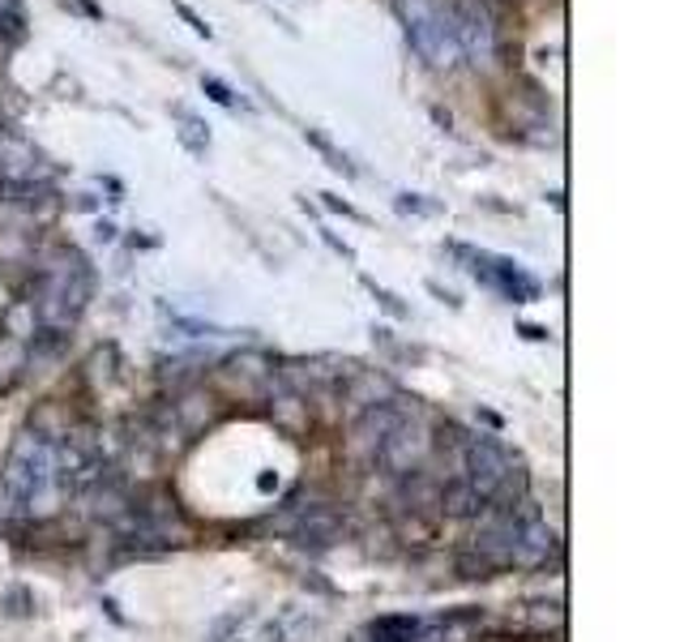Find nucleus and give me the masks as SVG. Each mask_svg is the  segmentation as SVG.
<instances>
[{"mask_svg":"<svg viewBox=\"0 0 684 642\" xmlns=\"http://www.w3.org/2000/svg\"><path fill=\"white\" fill-rule=\"evenodd\" d=\"M394 394H398L394 381L385 373H377V368H351V377L342 381V399H346L351 416H359V412H368L377 403H390Z\"/></svg>","mask_w":684,"mask_h":642,"instance_id":"nucleus-7","label":"nucleus"},{"mask_svg":"<svg viewBox=\"0 0 684 642\" xmlns=\"http://www.w3.org/2000/svg\"><path fill=\"white\" fill-rule=\"evenodd\" d=\"M454 570L463 574V578H471V582H476V578H492V574H501L492 562H487V557H479V553H471V549H463V553H458V566H454Z\"/></svg>","mask_w":684,"mask_h":642,"instance_id":"nucleus-17","label":"nucleus"},{"mask_svg":"<svg viewBox=\"0 0 684 642\" xmlns=\"http://www.w3.org/2000/svg\"><path fill=\"white\" fill-rule=\"evenodd\" d=\"M0 335H9V339H17V343H30V339L39 335L35 304H30V300H17V304H9V309L0 313Z\"/></svg>","mask_w":684,"mask_h":642,"instance_id":"nucleus-12","label":"nucleus"},{"mask_svg":"<svg viewBox=\"0 0 684 642\" xmlns=\"http://www.w3.org/2000/svg\"><path fill=\"white\" fill-rule=\"evenodd\" d=\"M483 509H487V501L479 498L463 476L441 480V514H445V518H454V523H476Z\"/></svg>","mask_w":684,"mask_h":642,"instance_id":"nucleus-9","label":"nucleus"},{"mask_svg":"<svg viewBox=\"0 0 684 642\" xmlns=\"http://www.w3.org/2000/svg\"><path fill=\"white\" fill-rule=\"evenodd\" d=\"M172 412H176L180 432H189V437H202L205 428H210V420H214V403H210V394H205L202 386L180 390V403Z\"/></svg>","mask_w":684,"mask_h":642,"instance_id":"nucleus-10","label":"nucleus"},{"mask_svg":"<svg viewBox=\"0 0 684 642\" xmlns=\"http://www.w3.org/2000/svg\"><path fill=\"white\" fill-rule=\"evenodd\" d=\"M432 454V428L428 420H398V428L381 441L377 463L385 467V476H407V471H423Z\"/></svg>","mask_w":684,"mask_h":642,"instance_id":"nucleus-2","label":"nucleus"},{"mask_svg":"<svg viewBox=\"0 0 684 642\" xmlns=\"http://www.w3.org/2000/svg\"><path fill=\"white\" fill-rule=\"evenodd\" d=\"M68 425H73V416H68L61 403H43V407L30 416V428H26V432H35V437H43V441L56 445L68 432Z\"/></svg>","mask_w":684,"mask_h":642,"instance_id":"nucleus-13","label":"nucleus"},{"mask_svg":"<svg viewBox=\"0 0 684 642\" xmlns=\"http://www.w3.org/2000/svg\"><path fill=\"white\" fill-rule=\"evenodd\" d=\"M262 394H266V403H270V420L282 432H300V428L308 425V403L300 399V394H291L282 381H278V373H270L266 381H262Z\"/></svg>","mask_w":684,"mask_h":642,"instance_id":"nucleus-8","label":"nucleus"},{"mask_svg":"<svg viewBox=\"0 0 684 642\" xmlns=\"http://www.w3.org/2000/svg\"><path fill=\"white\" fill-rule=\"evenodd\" d=\"M419 634H423V621H415V617H377L368 626V639L377 642H415Z\"/></svg>","mask_w":684,"mask_h":642,"instance_id":"nucleus-14","label":"nucleus"},{"mask_svg":"<svg viewBox=\"0 0 684 642\" xmlns=\"http://www.w3.org/2000/svg\"><path fill=\"white\" fill-rule=\"evenodd\" d=\"M304 138H308V142H313L317 150H321V154H326V159H330V167H334V172H342V176H355V163H351V159H346V154H342L339 146L330 142L326 134H317V129H304Z\"/></svg>","mask_w":684,"mask_h":642,"instance_id":"nucleus-15","label":"nucleus"},{"mask_svg":"<svg viewBox=\"0 0 684 642\" xmlns=\"http://www.w3.org/2000/svg\"><path fill=\"white\" fill-rule=\"evenodd\" d=\"M17 368H26V343H17V339L0 335V373H4V377H13Z\"/></svg>","mask_w":684,"mask_h":642,"instance_id":"nucleus-16","label":"nucleus"},{"mask_svg":"<svg viewBox=\"0 0 684 642\" xmlns=\"http://www.w3.org/2000/svg\"><path fill=\"white\" fill-rule=\"evenodd\" d=\"M202 90H205V95H210V99H214V103H223V108H244V99H236V90H231L227 81H218V77H210V73H205V77H202Z\"/></svg>","mask_w":684,"mask_h":642,"instance_id":"nucleus-19","label":"nucleus"},{"mask_svg":"<svg viewBox=\"0 0 684 642\" xmlns=\"http://www.w3.org/2000/svg\"><path fill=\"white\" fill-rule=\"evenodd\" d=\"M99 240H116V227H112V223H99Z\"/></svg>","mask_w":684,"mask_h":642,"instance_id":"nucleus-22","label":"nucleus"},{"mask_svg":"<svg viewBox=\"0 0 684 642\" xmlns=\"http://www.w3.org/2000/svg\"><path fill=\"white\" fill-rule=\"evenodd\" d=\"M514 467V458H509V450L505 445H496L492 437H471L467 441V454H463V480L476 489L479 498L487 501L496 493V484L505 480V471Z\"/></svg>","mask_w":684,"mask_h":642,"instance_id":"nucleus-4","label":"nucleus"},{"mask_svg":"<svg viewBox=\"0 0 684 642\" xmlns=\"http://www.w3.org/2000/svg\"><path fill=\"white\" fill-rule=\"evenodd\" d=\"M454 35H458V52L476 56V61H487L492 48H496L492 17L479 0H454Z\"/></svg>","mask_w":684,"mask_h":642,"instance_id":"nucleus-5","label":"nucleus"},{"mask_svg":"<svg viewBox=\"0 0 684 642\" xmlns=\"http://www.w3.org/2000/svg\"><path fill=\"white\" fill-rule=\"evenodd\" d=\"M180 121H185V129H180V142L189 146L193 154L210 150V134L202 129V121H198V116H189V112H180Z\"/></svg>","mask_w":684,"mask_h":642,"instance_id":"nucleus-18","label":"nucleus"},{"mask_svg":"<svg viewBox=\"0 0 684 642\" xmlns=\"http://www.w3.org/2000/svg\"><path fill=\"white\" fill-rule=\"evenodd\" d=\"M403 420V412H398V403L390 399V403H377V407H368V412H359V416H351L346 420V458H355V463H377V450H381V441L398 428Z\"/></svg>","mask_w":684,"mask_h":642,"instance_id":"nucleus-3","label":"nucleus"},{"mask_svg":"<svg viewBox=\"0 0 684 642\" xmlns=\"http://www.w3.org/2000/svg\"><path fill=\"white\" fill-rule=\"evenodd\" d=\"M398 211H415V214H428V211H432V206H423V202H419V198H415V193H403V198H398Z\"/></svg>","mask_w":684,"mask_h":642,"instance_id":"nucleus-21","label":"nucleus"},{"mask_svg":"<svg viewBox=\"0 0 684 642\" xmlns=\"http://www.w3.org/2000/svg\"><path fill=\"white\" fill-rule=\"evenodd\" d=\"M176 13H180V17H185V22H189V26H193V30L202 35V39H210V35H214V30L205 26V22L198 17V13H193V9H189V4H176Z\"/></svg>","mask_w":684,"mask_h":642,"instance_id":"nucleus-20","label":"nucleus"},{"mask_svg":"<svg viewBox=\"0 0 684 642\" xmlns=\"http://www.w3.org/2000/svg\"><path fill=\"white\" fill-rule=\"evenodd\" d=\"M390 514H428V518H441V484L423 471H407V476H394V489H390Z\"/></svg>","mask_w":684,"mask_h":642,"instance_id":"nucleus-6","label":"nucleus"},{"mask_svg":"<svg viewBox=\"0 0 684 642\" xmlns=\"http://www.w3.org/2000/svg\"><path fill=\"white\" fill-rule=\"evenodd\" d=\"M522 335L527 339H547V330H540V326H522Z\"/></svg>","mask_w":684,"mask_h":642,"instance_id":"nucleus-23","label":"nucleus"},{"mask_svg":"<svg viewBox=\"0 0 684 642\" xmlns=\"http://www.w3.org/2000/svg\"><path fill=\"white\" fill-rule=\"evenodd\" d=\"M390 523H394V536L403 544H415V549L432 544L436 531H441V518H428V514H390Z\"/></svg>","mask_w":684,"mask_h":642,"instance_id":"nucleus-11","label":"nucleus"},{"mask_svg":"<svg viewBox=\"0 0 684 642\" xmlns=\"http://www.w3.org/2000/svg\"><path fill=\"white\" fill-rule=\"evenodd\" d=\"M398 13L407 22L410 48L428 65H454L463 56L454 35V0H398Z\"/></svg>","mask_w":684,"mask_h":642,"instance_id":"nucleus-1","label":"nucleus"}]
</instances>
